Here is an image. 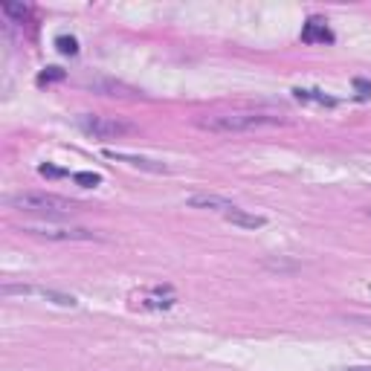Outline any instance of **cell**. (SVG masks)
I'll return each instance as SVG.
<instances>
[{
  "label": "cell",
  "mask_w": 371,
  "mask_h": 371,
  "mask_svg": "<svg viewBox=\"0 0 371 371\" xmlns=\"http://www.w3.org/2000/svg\"><path fill=\"white\" fill-rule=\"evenodd\" d=\"M287 117L276 114H261V110H232V114H212V117H198L195 125L209 134H247L258 128H276L287 125Z\"/></svg>",
  "instance_id": "obj_1"
},
{
  "label": "cell",
  "mask_w": 371,
  "mask_h": 371,
  "mask_svg": "<svg viewBox=\"0 0 371 371\" xmlns=\"http://www.w3.org/2000/svg\"><path fill=\"white\" fill-rule=\"evenodd\" d=\"M6 206L18 209V212L46 215V218H70L82 212V203L53 195V191H15V195L6 198Z\"/></svg>",
  "instance_id": "obj_2"
},
{
  "label": "cell",
  "mask_w": 371,
  "mask_h": 371,
  "mask_svg": "<svg viewBox=\"0 0 371 371\" xmlns=\"http://www.w3.org/2000/svg\"><path fill=\"white\" fill-rule=\"evenodd\" d=\"M76 125L93 139H117L134 131V125H128L117 117H99V114H82L76 117Z\"/></svg>",
  "instance_id": "obj_3"
},
{
  "label": "cell",
  "mask_w": 371,
  "mask_h": 371,
  "mask_svg": "<svg viewBox=\"0 0 371 371\" xmlns=\"http://www.w3.org/2000/svg\"><path fill=\"white\" fill-rule=\"evenodd\" d=\"M21 232L46 238V241H102L99 232L85 230V227H50V223H24Z\"/></svg>",
  "instance_id": "obj_4"
},
{
  "label": "cell",
  "mask_w": 371,
  "mask_h": 371,
  "mask_svg": "<svg viewBox=\"0 0 371 371\" xmlns=\"http://www.w3.org/2000/svg\"><path fill=\"white\" fill-rule=\"evenodd\" d=\"M3 293H6V296H12V293H21V296H41V299H46V302L58 304V308H76V304H78V299L70 296V293H61V290H46V287H29V284H21V287L6 284Z\"/></svg>",
  "instance_id": "obj_5"
},
{
  "label": "cell",
  "mask_w": 371,
  "mask_h": 371,
  "mask_svg": "<svg viewBox=\"0 0 371 371\" xmlns=\"http://www.w3.org/2000/svg\"><path fill=\"white\" fill-rule=\"evenodd\" d=\"M107 159L114 163H125L131 169H142V171H151V174H169V166L159 163V159H151V157H142V154H128V151H114V148H105L102 151Z\"/></svg>",
  "instance_id": "obj_6"
},
{
  "label": "cell",
  "mask_w": 371,
  "mask_h": 371,
  "mask_svg": "<svg viewBox=\"0 0 371 371\" xmlns=\"http://www.w3.org/2000/svg\"><path fill=\"white\" fill-rule=\"evenodd\" d=\"M186 203L191 209H209V212H218V215H227V212H232V209H235L232 200L221 198V195H189Z\"/></svg>",
  "instance_id": "obj_7"
},
{
  "label": "cell",
  "mask_w": 371,
  "mask_h": 371,
  "mask_svg": "<svg viewBox=\"0 0 371 371\" xmlns=\"http://www.w3.org/2000/svg\"><path fill=\"white\" fill-rule=\"evenodd\" d=\"M302 41L304 44H334V32L322 18H311L302 26Z\"/></svg>",
  "instance_id": "obj_8"
},
{
  "label": "cell",
  "mask_w": 371,
  "mask_h": 371,
  "mask_svg": "<svg viewBox=\"0 0 371 371\" xmlns=\"http://www.w3.org/2000/svg\"><path fill=\"white\" fill-rule=\"evenodd\" d=\"M223 221L232 223V227H241V230H261L267 223L264 215H252V212H247V209H238V206L232 209V212L223 215Z\"/></svg>",
  "instance_id": "obj_9"
},
{
  "label": "cell",
  "mask_w": 371,
  "mask_h": 371,
  "mask_svg": "<svg viewBox=\"0 0 371 371\" xmlns=\"http://www.w3.org/2000/svg\"><path fill=\"white\" fill-rule=\"evenodd\" d=\"M171 304H174V296L169 293V287H166V290L157 287L154 296H139L137 308H142V311H169Z\"/></svg>",
  "instance_id": "obj_10"
},
{
  "label": "cell",
  "mask_w": 371,
  "mask_h": 371,
  "mask_svg": "<svg viewBox=\"0 0 371 371\" xmlns=\"http://www.w3.org/2000/svg\"><path fill=\"white\" fill-rule=\"evenodd\" d=\"M90 87L96 93H102V96H122V99H131V96H137L134 87H128L122 82H110V78H96V82H90Z\"/></svg>",
  "instance_id": "obj_11"
},
{
  "label": "cell",
  "mask_w": 371,
  "mask_h": 371,
  "mask_svg": "<svg viewBox=\"0 0 371 371\" xmlns=\"http://www.w3.org/2000/svg\"><path fill=\"white\" fill-rule=\"evenodd\" d=\"M0 12H3L6 18H12L15 24H24L32 15V6L29 3H12V0H3V3H0Z\"/></svg>",
  "instance_id": "obj_12"
},
{
  "label": "cell",
  "mask_w": 371,
  "mask_h": 371,
  "mask_svg": "<svg viewBox=\"0 0 371 371\" xmlns=\"http://www.w3.org/2000/svg\"><path fill=\"white\" fill-rule=\"evenodd\" d=\"M293 96H296V99H302V102H316V105H336V99H331V96H325L322 90H302V87H296V90H293Z\"/></svg>",
  "instance_id": "obj_13"
},
{
  "label": "cell",
  "mask_w": 371,
  "mask_h": 371,
  "mask_svg": "<svg viewBox=\"0 0 371 371\" xmlns=\"http://www.w3.org/2000/svg\"><path fill=\"white\" fill-rule=\"evenodd\" d=\"M55 46H58V53H64V55H76L78 53V41L73 35H58Z\"/></svg>",
  "instance_id": "obj_14"
},
{
  "label": "cell",
  "mask_w": 371,
  "mask_h": 371,
  "mask_svg": "<svg viewBox=\"0 0 371 371\" xmlns=\"http://www.w3.org/2000/svg\"><path fill=\"white\" fill-rule=\"evenodd\" d=\"M73 180L78 183V186H87V189H96L102 183V177L99 174H93V171H76L73 174Z\"/></svg>",
  "instance_id": "obj_15"
},
{
  "label": "cell",
  "mask_w": 371,
  "mask_h": 371,
  "mask_svg": "<svg viewBox=\"0 0 371 371\" xmlns=\"http://www.w3.org/2000/svg\"><path fill=\"white\" fill-rule=\"evenodd\" d=\"M64 78V70H58V67H46L41 76H38V85H50V82H61Z\"/></svg>",
  "instance_id": "obj_16"
},
{
  "label": "cell",
  "mask_w": 371,
  "mask_h": 371,
  "mask_svg": "<svg viewBox=\"0 0 371 371\" xmlns=\"http://www.w3.org/2000/svg\"><path fill=\"white\" fill-rule=\"evenodd\" d=\"M264 267H270V270H296V264H284V261H264Z\"/></svg>",
  "instance_id": "obj_17"
},
{
  "label": "cell",
  "mask_w": 371,
  "mask_h": 371,
  "mask_svg": "<svg viewBox=\"0 0 371 371\" xmlns=\"http://www.w3.org/2000/svg\"><path fill=\"white\" fill-rule=\"evenodd\" d=\"M38 171H41V174H44V177H61V174H64V171H61V169H53V166H41V169H38Z\"/></svg>",
  "instance_id": "obj_18"
},
{
  "label": "cell",
  "mask_w": 371,
  "mask_h": 371,
  "mask_svg": "<svg viewBox=\"0 0 371 371\" xmlns=\"http://www.w3.org/2000/svg\"><path fill=\"white\" fill-rule=\"evenodd\" d=\"M343 371H371V365H351V368H343Z\"/></svg>",
  "instance_id": "obj_19"
},
{
  "label": "cell",
  "mask_w": 371,
  "mask_h": 371,
  "mask_svg": "<svg viewBox=\"0 0 371 371\" xmlns=\"http://www.w3.org/2000/svg\"><path fill=\"white\" fill-rule=\"evenodd\" d=\"M368 215H371V209H368Z\"/></svg>",
  "instance_id": "obj_20"
}]
</instances>
